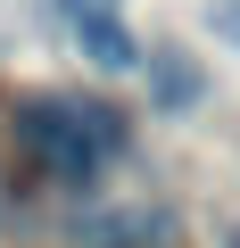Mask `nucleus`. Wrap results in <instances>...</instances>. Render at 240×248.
Returning <instances> with one entry per match:
<instances>
[{
	"instance_id": "nucleus-1",
	"label": "nucleus",
	"mask_w": 240,
	"mask_h": 248,
	"mask_svg": "<svg viewBox=\"0 0 240 248\" xmlns=\"http://www.w3.org/2000/svg\"><path fill=\"white\" fill-rule=\"evenodd\" d=\"M17 141H25V157L58 182V190H91L99 182V141L83 133V108L75 99H17Z\"/></svg>"
},
{
	"instance_id": "nucleus-2",
	"label": "nucleus",
	"mask_w": 240,
	"mask_h": 248,
	"mask_svg": "<svg viewBox=\"0 0 240 248\" xmlns=\"http://www.w3.org/2000/svg\"><path fill=\"white\" fill-rule=\"evenodd\" d=\"M75 42H83V58H91L99 75H133V66H141V42L125 33V17H83Z\"/></svg>"
},
{
	"instance_id": "nucleus-3",
	"label": "nucleus",
	"mask_w": 240,
	"mask_h": 248,
	"mask_svg": "<svg viewBox=\"0 0 240 248\" xmlns=\"http://www.w3.org/2000/svg\"><path fill=\"white\" fill-rule=\"evenodd\" d=\"M199 99V66H158V108H191Z\"/></svg>"
},
{
	"instance_id": "nucleus-4",
	"label": "nucleus",
	"mask_w": 240,
	"mask_h": 248,
	"mask_svg": "<svg viewBox=\"0 0 240 248\" xmlns=\"http://www.w3.org/2000/svg\"><path fill=\"white\" fill-rule=\"evenodd\" d=\"M66 9V25H83V17H116V0H58Z\"/></svg>"
},
{
	"instance_id": "nucleus-5",
	"label": "nucleus",
	"mask_w": 240,
	"mask_h": 248,
	"mask_svg": "<svg viewBox=\"0 0 240 248\" xmlns=\"http://www.w3.org/2000/svg\"><path fill=\"white\" fill-rule=\"evenodd\" d=\"M224 248H240V223H232V232H224Z\"/></svg>"
}]
</instances>
